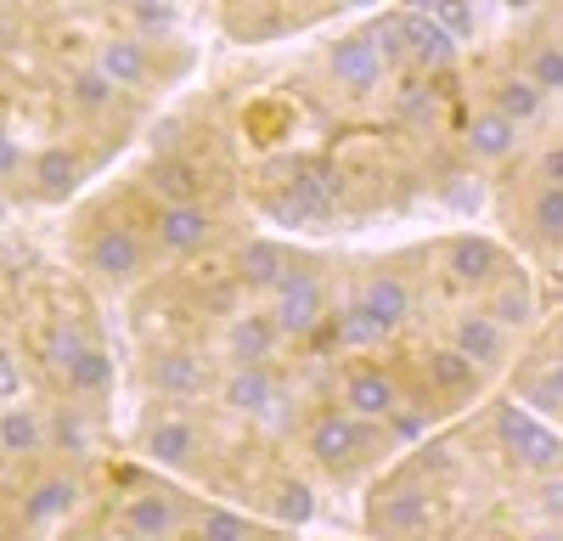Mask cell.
I'll return each mask as SVG.
<instances>
[{
    "instance_id": "obj_1",
    "label": "cell",
    "mask_w": 563,
    "mask_h": 541,
    "mask_svg": "<svg viewBox=\"0 0 563 541\" xmlns=\"http://www.w3.org/2000/svg\"><path fill=\"white\" fill-rule=\"evenodd\" d=\"M496 434H501V445L512 451V457H519L525 468H536V474L563 463V440L547 423H536L525 406H501V412H496Z\"/></svg>"
},
{
    "instance_id": "obj_2",
    "label": "cell",
    "mask_w": 563,
    "mask_h": 541,
    "mask_svg": "<svg viewBox=\"0 0 563 541\" xmlns=\"http://www.w3.org/2000/svg\"><path fill=\"white\" fill-rule=\"evenodd\" d=\"M321 316H327L321 283L305 277V270H288V283L276 288V328H282V333H316Z\"/></svg>"
},
{
    "instance_id": "obj_3",
    "label": "cell",
    "mask_w": 563,
    "mask_h": 541,
    "mask_svg": "<svg viewBox=\"0 0 563 541\" xmlns=\"http://www.w3.org/2000/svg\"><path fill=\"white\" fill-rule=\"evenodd\" d=\"M395 29H400V45H406L422 68H445V63L456 57V34H451L440 18H429V12H400Z\"/></svg>"
},
{
    "instance_id": "obj_4",
    "label": "cell",
    "mask_w": 563,
    "mask_h": 541,
    "mask_svg": "<svg viewBox=\"0 0 563 541\" xmlns=\"http://www.w3.org/2000/svg\"><path fill=\"white\" fill-rule=\"evenodd\" d=\"M344 406L355 418H389L395 406H400V395H395V378L389 373H378V367H361V373H350V384H344Z\"/></svg>"
},
{
    "instance_id": "obj_5",
    "label": "cell",
    "mask_w": 563,
    "mask_h": 541,
    "mask_svg": "<svg viewBox=\"0 0 563 541\" xmlns=\"http://www.w3.org/2000/svg\"><path fill=\"white\" fill-rule=\"evenodd\" d=\"M85 260H90V270H102V277H135L141 270V243H135V232H124V225H108V232L90 238Z\"/></svg>"
},
{
    "instance_id": "obj_6",
    "label": "cell",
    "mask_w": 563,
    "mask_h": 541,
    "mask_svg": "<svg viewBox=\"0 0 563 541\" xmlns=\"http://www.w3.org/2000/svg\"><path fill=\"white\" fill-rule=\"evenodd\" d=\"M327 63H333L339 85H350V90H372V85L384 79V52L372 40H339Z\"/></svg>"
},
{
    "instance_id": "obj_7",
    "label": "cell",
    "mask_w": 563,
    "mask_h": 541,
    "mask_svg": "<svg viewBox=\"0 0 563 541\" xmlns=\"http://www.w3.org/2000/svg\"><path fill=\"white\" fill-rule=\"evenodd\" d=\"M225 406H238V412H249V418L276 412V384H271V373L260 367V361H243V367L225 378Z\"/></svg>"
},
{
    "instance_id": "obj_8",
    "label": "cell",
    "mask_w": 563,
    "mask_h": 541,
    "mask_svg": "<svg viewBox=\"0 0 563 541\" xmlns=\"http://www.w3.org/2000/svg\"><path fill=\"white\" fill-rule=\"evenodd\" d=\"M366 440H372V434H366V418H355V412H344V418L327 412V418L310 429V451H316L321 463H344L350 451L366 445Z\"/></svg>"
},
{
    "instance_id": "obj_9",
    "label": "cell",
    "mask_w": 563,
    "mask_h": 541,
    "mask_svg": "<svg viewBox=\"0 0 563 541\" xmlns=\"http://www.w3.org/2000/svg\"><path fill=\"white\" fill-rule=\"evenodd\" d=\"M158 243L175 254H192L209 243V214L198 203H164L158 209Z\"/></svg>"
},
{
    "instance_id": "obj_10",
    "label": "cell",
    "mask_w": 563,
    "mask_h": 541,
    "mask_svg": "<svg viewBox=\"0 0 563 541\" xmlns=\"http://www.w3.org/2000/svg\"><path fill=\"white\" fill-rule=\"evenodd\" d=\"M501 344H507V328L496 322L490 310H485V316H462V322H456V350H462L467 361H479V367H496Z\"/></svg>"
},
{
    "instance_id": "obj_11",
    "label": "cell",
    "mask_w": 563,
    "mask_h": 541,
    "mask_svg": "<svg viewBox=\"0 0 563 541\" xmlns=\"http://www.w3.org/2000/svg\"><path fill=\"white\" fill-rule=\"evenodd\" d=\"M153 384L164 395H203L209 367H203V355H192V350H169V355L153 361Z\"/></svg>"
},
{
    "instance_id": "obj_12",
    "label": "cell",
    "mask_w": 563,
    "mask_h": 541,
    "mask_svg": "<svg viewBox=\"0 0 563 541\" xmlns=\"http://www.w3.org/2000/svg\"><path fill=\"white\" fill-rule=\"evenodd\" d=\"M366 316H372V322H378L384 333L389 328H400L406 322V310H411V294H406V283L400 277H372L366 288H361V299H355Z\"/></svg>"
},
{
    "instance_id": "obj_13",
    "label": "cell",
    "mask_w": 563,
    "mask_h": 541,
    "mask_svg": "<svg viewBox=\"0 0 563 541\" xmlns=\"http://www.w3.org/2000/svg\"><path fill=\"white\" fill-rule=\"evenodd\" d=\"M63 378H68L74 395H108V389H113V355L97 350V344H85L68 367H63Z\"/></svg>"
},
{
    "instance_id": "obj_14",
    "label": "cell",
    "mask_w": 563,
    "mask_h": 541,
    "mask_svg": "<svg viewBox=\"0 0 563 541\" xmlns=\"http://www.w3.org/2000/svg\"><path fill=\"white\" fill-rule=\"evenodd\" d=\"M34 180H40V198L63 203V198L79 187V158H74L68 147H45V153L34 158Z\"/></svg>"
},
{
    "instance_id": "obj_15",
    "label": "cell",
    "mask_w": 563,
    "mask_h": 541,
    "mask_svg": "<svg viewBox=\"0 0 563 541\" xmlns=\"http://www.w3.org/2000/svg\"><path fill=\"white\" fill-rule=\"evenodd\" d=\"M372 519H378V530H389V536H411V530L429 525V496H422V490H395V496L378 503Z\"/></svg>"
},
{
    "instance_id": "obj_16",
    "label": "cell",
    "mask_w": 563,
    "mask_h": 541,
    "mask_svg": "<svg viewBox=\"0 0 563 541\" xmlns=\"http://www.w3.org/2000/svg\"><path fill=\"white\" fill-rule=\"evenodd\" d=\"M276 339H282L276 316L249 310V316H238V322H231V355H238V361H265Z\"/></svg>"
},
{
    "instance_id": "obj_17",
    "label": "cell",
    "mask_w": 563,
    "mask_h": 541,
    "mask_svg": "<svg viewBox=\"0 0 563 541\" xmlns=\"http://www.w3.org/2000/svg\"><path fill=\"white\" fill-rule=\"evenodd\" d=\"M512 142H519V124H512L507 113H496V108L467 124V147H474V158H507Z\"/></svg>"
},
{
    "instance_id": "obj_18",
    "label": "cell",
    "mask_w": 563,
    "mask_h": 541,
    "mask_svg": "<svg viewBox=\"0 0 563 541\" xmlns=\"http://www.w3.org/2000/svg\"><path fill=\"white\" fill-rule=\"evenodd\" d=\"M124 530L135 541H164L175 530V508H169V496H135V503L124 508Z\"/></svg>"
},
{
    "instance_id": "obj_19",
    "label": "cell",
    "mask_w": 563,
    "mask_h": 541,
    "mask_svg": "<svg viewBox=\"0 0 563 541\" xmlns=\"http://www.w3.org/2000/svg\"><path fill=\"white\" fill-rule=\"evenodd\" d=\"M445 260H451V277H456V283H485L490 270H496V243H485V238H456V243L445 249Z\"/></svg>"
},
{
    "instance_id": "obj_20",
    "label": "cell",
    "mask_w": 563,
    "mask_h": 541,
    "mask_svg": "<svg viewBox=\"0 0 563 541\" xmlns=\"http://www.w3.org/2000/svg\"><path fill=\"white\" fill-rule=\"evenodd\" d=\"M429 378H434V389H445V395H467L479 384V361H467L456 344L451 350H434L429 355Z\"/></svg>"
},
{
    "instance_id": "obj_21",
    "label": "cell",
    "mask_w": 563,
    "mask_h": 541,
    "mask_svg": "<svg viewBox=\"0 0 563 541\" xmlns=\"http://www.w3.org/2000/svg\"><path fill=\"white\" fill-rule=\"evenodd\" d=\"M147 180H153V192H164L169 203H192V198L203 192V175L186 164V158H158Z\"/></svg>"
},
{
    "instance_id": "obj_22",
    "label": "cell",
    "mask_w": 563,
    "mask_h": 541,
    "mask_svg": "<svg viewBox=\"0 0 563 541\" xmlns=\"http://www.w3.org/2000/svg\"><path fill=\"white\" fill-rule=\"evenodd\" d=\"M192 445H198L192 423H175V418L153 423V434H147V451H153V463H169V468H180L186 457H192Z\"/></svg>"
},
{
    "instance_id": "obj_23",
    "label": "cell",
    "mask_w": 563,
    "mask_h": 541,
    "mask_svg": "<svg viewBox=\"0 0 563 541\" xmlns=\"http://www.w3.org/2000/svg\"><path fill=\"white\" fill-rule=\"evenodd\" d=\"M97 68H102L113 85H141V79H147V52H141L135 40H108Z\"/></svg>"
},
{
    "instance_id": "obj_24",
    "label": "cell",
    "mask_w": 563,
    "mask_h": 541,
    "mask_svg": "<svg viewBox=\"0 0 563 541\" xmlns=\"http://www.w3.org/2000/svg\"><path fill=\"white\" fill-rule=\"evenodd\" d=\"M243 277L254 288H282L288 283V254H282L276 243H249L243 249Z\"/></svg>"
},
{
    "instance_id": "obj_25",
    "label": "cell",
    "mask_w": 563,
    "mask_h": 541,
    "mask_svg": "<svg viewBox=\"0 0 563 541\" xmlns=\"http://www.w3.org/2000/svg\"><path fill=\"white\" fill-rule=\"evenodd\" d=\"M541 102H547V90H541L536 79H501V85H496V113H507L512 124L536 119Z\"/></svg>"
},
{
    "instance_id": "obj_26",
    "label": "cell",
    "mask_w": 563,
    "mask_h": 541,
    "mask_svg": "<svg viewBox=\"0 0 563 541\" xmlns=\"http://www.w3.org/2000/svg\"><path fill=\"white\" fill-rule=\"evenodd\" d=\"M0 445L7 451H40V418L29 412V406H7V412H0Z\"/></svg>"
},
{
    "instance_id": "obj_27",
    "label": "cell",
    "mask_w": 563,
    "mask_h": 541,
    "mask_svg": "<svg viewBox=\"0 0 563 541\" xmlns=\"http://www.w3.org/2000/svg\"><path fill=\"white\" fill-rule=\"evenodd\" d=\"M74 508V485L68 479H45L29 503H23V519L29 525H45V519H57V514H68Z\"/></svg>"
},
{
    "instance_id": "obj_28",
    "label": "cell",
    "mask_w": 563,
    "mask_h": 541,
    "mask_svg": "<svg viewBox=\"0 0 563 541\" xmlns=\"http://www.w3.org/2000/svg\"><path fill=\"white\" fill-rule=\"evenodd\" d=\"M490 316H496L501 328H525V322H530V283H525V277H512V283L496 294Z\"/></svg>"
},
{
    "instance_id": "obj_29",
    "label": "cell",
    "mask_w": 563,
    "mask_h": 541,
    "mask_svg": "<svg viewBox=\"0 0 563 541\" xmlns=\"http://www.w3.org/2000/svg\"><path fill=\"white\" fill-rule=\"evenodd\" d=\"M530 214H536V232L547 243H563V187H541Z\"/></svg>"
},
{
    "instance_id": "obj_30",
    "label": "cell",
    "mask_w": 563,
    "mask_h": 541,
    "mask_svg": "<svg viewBox=\"0 0 563 541\" xmlns=\"http://www.w3.org/2000/svg\"><path fill=\"white\" fill-rule=\"evenodd\" d=\"M316 514V496H310V485H299V479H288L276 490V519L282 525H305Z\"/></svg>"
},
{
    "instance_id": "obj_31",
    "label": "cell",
    "mask_w": 563,
    "mask_h": 541,
    "mask_svg": "<svg viewBox=\"0 0 563 541\" xmlns=\"http://www.w3.org/2000/svg\"><path fill=\"white\" fill-rule=\"evenodd\" d=\"M108 97H113V79H108L102 68H90V74H74V108L97 113V108H102Z\"/></svg>"
},
{
    "instance_id": "obj_32",
    "label": "cell",
    "mask_w": 563,
    "mask_h": 541,
    "mask_svg": "<svg viewBox=\"0 0 563 541\" xmlns=\"http://www.w3.org/2000/svg\"><path fill=\"white\" fill-rule=\"evenodd\" d=\"M372 339H384V328L372 322L361 305H350V310L339 316V344H372Z\"/></svg>"
},
{
    "instance_id": "obj_33",
    "label": "cell",
    "mask_w": 563,
    "mask_h": 541,
    "mask_svg": "<svg viewBox=\"0 0 563 541\" xmlns=\"http://www.w3.org/2000/svg\"><path fill=\"white\" fill-rule=\"evenodd\" d=\"M203 541H249V519L225 514V508H209L203 514Z\"/></svg>"
},
{
    "instance_id": "obj_34",
    "label": "cell",
    "mask_w": 563,
    "mask_h": 541,
    "mask_svg": "<svg viewBox=\"0 0 563 541\" xmlns=\"http://www.w3.org/2000/svg\"><path fill=\"white\" fill-rule=\"evenodd\" d=\"M530 79L541 90H563V52H558V45H541V52L530 57Z\"/></svg>"
},
{
    "instance_id": "obj_35",
    "label": "cell",
    "mask_w": 563,
    "mask_h": 541,
    "mask_svg": "<svg viewBox=\"0 0 563 541\" xmlns=\"http://www.w3.org/2000/svg\"><path fill=\"white\" fill-rule=\"evenodd\" d=\"M434 18H440L451 34H474V7H467V0H440Z\"/></svg>"
},
{
    "instance_id": "obj_36",
    "label": "cell",
    "mask_w": 563,
    "mask_h": 541,
    "mask_svg": "<svg viewBox=\"0 0 563 541\" xmlns=\"http://www.w3.org/2000/svg\"><path fill=\"white\" fill-rule=\"evenodd\" d=\"M23 395V367L12 350H0V400H18Z\"/></svg>"
},
{
    "instance_id": "obj_37",
    "label": "cell",
    "mask_w": 563,
    "mask_h": 541,
    "mask_svg": "<svg viewBox=\"0 0 563 541\" xmlns=\"http://www.w3.org/2000/svg\"><path fill=\"white\" fill-rule=\"evenodd\" d=\"M400 113L417 119V124H429V119H434V97H429V90H406V97H400Z\"/></svg>"
},
{
    "instance_id": "obj_38",
    "label": "cell",
    "mask_w": 563,
    "mask_h": 541,
    "mask_svg": "<svg viewBox=\"0 0 563 541\" xmlns=\"http://www.w3.org/2000/svg\"><path fill=\"white\" fill-rule=\"evenodd\" d=\"M530 395H536L541 406H552V400H563V361H558V367H552V373H547V378H541V384H536Z\"/></svg>"
},
{
    "instance_id": "obj_39",
    "label": "cell",
    "mask_w": 563,
    "mask_h": 541,
    "mask_svg": "<svg viewBox=\"0 0 563 541\" xmlns=\"http://www.w3.org/2000/svg\"><path fill=\"white\" fill-rule=\"evenodd\" d=\"M541 175H547V187H563V142L541 153Z\"/></svg>"
},
{
    "instance_id": "obj_40",
    "label": "cell",
    "mask_w": 563,
    "mask_h": 541,
    "mask_svg": "<svg viewBox=\"0 0 563 541\" xmlns=\"http://www.w3.org/2000/svg\"><path fill=\"white\" fill-rule=\"evenodd\" d=\"M12 169H18V142L0 130V175H12Z\"/></svg>"
},
{
    "instance_id": "obj_41",
    "label": "cell",
    "mask_w": 563,
    "mask_h": 541,
    "mask_svg": "<svg viewBox=\"0 0 563 541\" xmlns=\"http://www.w3.org/2000/svg\"><path fill=\"white\" fill-rule=\"evenodd\" d=\"M389 418H395V429H400L406 440H411V434H422V418H417V412H400V406H395Z\"/></svg>"
},
{
    "instance_id": "obj_42",
    "label": "cell",
    "mask_w": 563,
    "mask_h": 541,
    "mask_svg": "<svg viewBox=\"0 0 563 541\" xmlns=\"http://www.w3.org/2000/svg\"><path fill=\"white\" fill-rule=\"evenodd\" d=\"M451 203H456V209H474V203H479V187H451Z\"/></svg>"
},
{
    "instance_id": "obj_43",
    "label": "cell",
    "mask_w": 563,
    "mask_h": 541,
    "mask_svg": "<svg viewBox=\"0 0 563 541\" xmlns=\"http://www.w3.org/2000/svg\"><path fill=\"white\" fill-rule=\"evenodd\" d=\"M547 508H552V514H563V479H552V485H547Z\"/></svg>"
},
{
    "instance_id": "obj_44",
    "label": "cell",
    "mask_w": 563,
    "mask_h": 541,
    "mask_svg": "<svg viewBox=\"0 0 563 541\" xmlns=\"http://www.w3.org/2000/svg\"><path fill=\"white\" fill-rule=\"evenodd\" d=\"M530 541H563V536H552V530H547V536H530Z\"/></svg>"
},
{
    "instance_id": "obj_45",
    "label": "cell",
    "mask_w": 563,
    "mask_h": 541,
    "mask_svg": "<svg viewBox=\"0 0 563 541\" xmlns=\"http://www.w3.org/2000/svg\"><path fill=\"white\" fill-rule=\"evenodd\" d=\"M507 7H536V0H507Z\"/></svg>"
},
{
    "instance_id": "obj_46",
    "label": "cell",
    "mask_w": 563,
    "mask_h": 541,
    "mask_svg": "<svg viewBox=\"0 0 563 541\" xmlns=\"http://www.w3.org/2000/svg\"><path fill=\"white\" fill-rule=\"evenodd\" d=\"M350 7H372V0H350Z\"/></svg>"
}]
</instances>
